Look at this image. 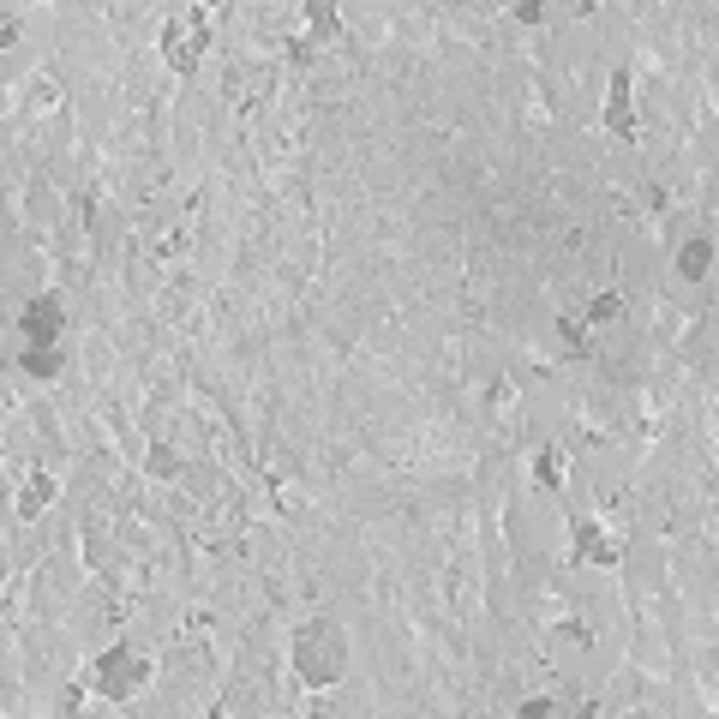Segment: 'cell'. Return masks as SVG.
<instances>
[{"label": "cell", "instance_id": "cell-4", "mask_svg": "<svg viewBox=\"0 0 719 719\" xmlns=\"http://www.w3.org/2000/svg\"><path fill=\"white\" fill-rule=\"evenodd\" d=\"M60 330H66V312H60L54 294H36V300L18 312V336H24V348H54Z\"/></svg>", "mask_w": 719, "mask_h": 719}, {"label": "cell", "instance_id": "cell-11", "mask_svg": "<svg viewBox=\"0 0 719 719\" xmlns=\"http://www.w3.org/2000/svg\"><path fill=\"white\" fill-rule=\"evenodd\" d=\"M534 480H540V486H558V480H564V456H558V450H540V456H534Z\"/></svg>", "mask_w": 719, "mask_h": 719}, {"label": "cell", "instance_id": "cell-5", "mask_svg": "<svg viewBox=\"0 0 719 719\" xmlns=\"http://www.w3.org/2000/svg\"><path fill=\"white\" fill-rule=\"evenodd\" d=\"M606 126H612V138H624V144H636V138H642V132H636V114H630V72H612Z\"/></svg>", "mask_w": 719, "mask_h": 719}, {"label": "cell", "instance_id": "cell-3", "mask_svg": "<svg viewBox=\"0 0 719 719\" xmlns=\"http://www.w3.org/2000/svg\"><path fill=\"white\" fill-rule=\"evenodd\" d=\"M204 48H210V18L204 12H192L186 24H162V54H168L174 72H198Z\"/></svg>", "mask_w": 719, "mask_h": 719}, {"label": "cell", "instance_id": "cell-8", "mask_svg": "<svg viewBox=\"0 0 719 719\" xmlns=\"http://www.w3.org/2000/svg\"><path fill=\"white\" fill-rule=\"evenodd\" d=\"M60 486H54V474H30L24 486H18V516H36V510H48V498H54Z\"/></svg>", "mask_w": 719, "mask_h": 719}, {"label": "cell", "instance_id": "cell-6", "mask_svg": "<svg viewBox=\"0 0 719 719\" xmlns=\"http://www.w3.org/2000/svg\"><path fill=\"white\" fill-rule=\"evenodd\" d=\"M576 564H618V546L600 534V522H576Z\"/></svg>", "mask_w": 719, "mask_h": 719}, {"label": "cell", "instance_id": "cell-2", "mask_svg": "<svg viewBox=\"0 0 719 719\" xmlns=\"http://www.w3.org/2000/svg\"><path fill=\"white\" fill-rule=\"evenodd\" d=\"M144 678H150V660H144V654H132V648H108V654L90 666V684H96L108 702L138 696V690H144Z\"/></svg>", "mask_w": 719, "mask_h": 719}, {"label": "cell", "instance_id": "cell-13", "mask_svg": "<svg viewBox=\"0 0 719 719\" xmlns=\"http://www.w3.org/2000/svg\"><path fill=\"white\" fill-rule=\"evenodd\" d=\"M618 312H624V300H618V294H594V306H588V318H594V324H606V318H618Z\"/></svg>", "mask_w": 719, "mask_h": 719}, {"label": "cell", "instance_id": "cell-7", "mask_svg": "<svg viewBox=\"0 0 719 719\" xmlns=\"http://www.w3.org/2000/svg\"><path fill=\"white\" fill-rule=\"evenodd\" d=\"M708 258H714V240H708V234H696V240H684V246H678V270H684L690 282H702V276H708Z\"/></svg>", "mask_w": 719, "mask_h": 719}, {"label": "cell", "instance_id": "cell-9", "mask_svg": "<svg viewBox=\"0 0 719 719\" xmlns=\"http://www.w3.org/2000/svg\"><path fill=\"white\" fill-rule=\"evenodd\" d=\"M306 24H312V42H330V36L342 30V24H336V6H324V0L306 12Z\"/></svg>", "mask_w": 719, "mask_h": 719}, {"label": "cell", "instance_id": "cell-1", "mask_svg": "<svg viewBox=\"0 0 719 719\" xmlns=\"http://www.w3.org/2000/svg\"><path fill=\"white\" fill-rule=\"evenodd\" d=\"M294 672H300V684H306V690H330V684L348 672L342 630H336V624H324V618L300 624V630H294Z\"/></svg>", "mask_w": 719, "mask_h": 719}, {"label": "cell", "instance_id": "cell-12", "mask_svg": "<svg viewBox=\"0 0 719 719\" xmlns=\"http://www.w3.org/2000/svg\"><path fill=\"white\" fill-rule=\"evenodd\" d=\"M150 474H156V480H174V474H180V456H174L168 444H156V450H150Z\"/></svg>", "mask_w": 719, "mask_h": 719}, {"label": "cell", "instance_id": "cell-10", "mask_svg": "<svg viewBox=\"0 0 719 719\" xmlns=\"http://www.w3.org/2000/svg\"><path fill=\"white\" fill-rule=\"evenodd\" d=\"M24 372L54 378V372H60V348H24Z\"/></svg>", "mask_w": 719, "mask_h": 719}]
</instances>
